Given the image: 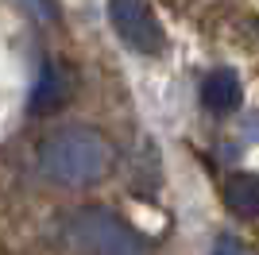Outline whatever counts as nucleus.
Masks as SVG:
<instances>
[{"instance_id":"nucleus-1","label":"nucleus","mask_w":259,"mask_h":255,"mask_svg":"<svg viewBox=\"0 0 259 255\" xmlns=\"http://www.w3.org/2000/svg\"><path fill=\"white\" fill-rule=\"evenodd\" d=\"M108 166H112V147L93 128H62L47 136L39 147V170L54 186H66V190L101 182Z\"/></svg>"},{"instance_id":"nucleus-2","label":"nucleus","mask_w":259,"mask_h":255,"mask_svg":"<svg viewBox=\"0 0 259 255\" xmlns=\"http://www.w3.org/2000/svg\"><path fill=\"white\" fill-rule=\"evenodd\" d=\"M66 240L89 255H147V240L108 209L70 212L66 217Z\"/></svg>"},{"instance_id":"nucleus-3","label":"nucleus","mask_w":259,"mask_h":255,"mask_svg":"<svg viewBox=\"0 0 259 255\" xmlns=\"http://www.w3.org/2000/svg\"><path fill=\"white\" fill-rule=\"evenodd\" d=\"M108 20L120 42L132 47L136 54H162L166 35H162L155 12L147 8V0H108Z\"/></svg>"},{"instance_id":"nucleus-4","label":"nucleus","mask_w":259,"mask_h":255,"mask_svg":"<svg viewBox=\"0 0 259 255\" xmlns=\"http://www.w3.org/2000/svg\"><path fill=\"white\" fill-rule=\"evenodd\" d=\"M66 97H70V85H66V77L58 74V66L54 62H43V70H39V81H35L31 89V116H51V112H58V108L66 105Z\"/></svg>"},{"instance_id":"nucleus-5","label":"nucleus","mask_w":259,"mask_h":255,"mask_svg":"<svg viewBox=\"0 0 259 255\" xmlns=\"http://www.w3.org/2000/svg\"><path fill=\"white\" fill-rule=\"evenodd\" d=\"M201 105L209 108V112H232V108L240 105V77L232 74V70H213V74H205V81H201Z\"/></svg>"},{"instance_id":"nucleus-6","label":"nucleus","mask_w":259,"mask_h":255,"mask_svg":"<svg viewBox=\"0 0 259 255\" xmlns=\"http://www.w3.org/2000/svg\"><path fill=\"white\" fill-rule=\"evenodd\" d=\"M225 205L236 212L240 221H255L259 217V178L255 174H228Z\"/></svg>"},{"instance_id":"nucleus-7","label":"nucleus","mask_w":259,"mask_h":255,"mask_svg":"<svg viewBox=\"0 0 259 255\" xmlns=\"http://www.w3.org/2000/svg\"><path fill=\"white\" fill-rule=\"evenodd\" d=\"M20 8H27L39 23H58V8H54V0H16Z\"/></svg>"},{"instance_id":"nucleus-8","label":"nucleus","mask_w":259,"mask_h":255,"mask_svg":"<svg viewBox=\"0 0 259 255\" xmlns=\"http://www.w3.org/2000/svg\"><path fill=\"white\" fill-rule=\"evenodd\" d=\"M213 255H251V251L240 244L236 236H221V240L213 244Z\"/></svg>"}]
</instances>
